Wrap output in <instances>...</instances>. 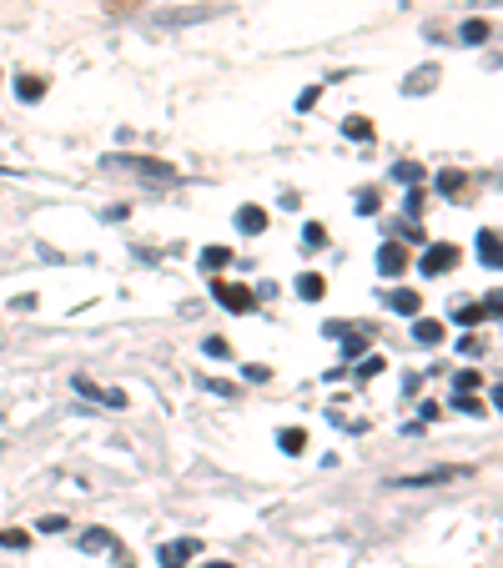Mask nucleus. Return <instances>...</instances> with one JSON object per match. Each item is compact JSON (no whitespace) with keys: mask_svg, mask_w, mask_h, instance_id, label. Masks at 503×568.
<instances>
[{"mask_svg":"<svg viewBox=\"0 0 503 568\" xmlns=\"http://www.w3.org/2000/svg\"><path fill=\"white\" fill-rule=\"evenodd\" d=\"M458 478H468V468H428V474H413V478H393L388 488H433V483H458Z\"/></svg>","mask_w":503,"mask_h":568,"instance_id":"obj_1","label":"nucleus"},{"mask_svg":"<svg viewBox=\"0 0 503 568\" xmlns=\"http://www.w3.org/2000/svg\"><path fill=\"white\" fill-rule=\"evenodd\" d=\"M107 166H132V171H142V177H156V181H177V171H171L167 162H156V156H111Z\"/></svg>","mask_w":503,"mask_h":568,"instance_id":"obj_2","label":"nucleus"},{"mask_svg":"<svg viewBox=\"0 0 503 568\" xmlns=\"http://www.w3.org/2000/svg\"><path fill=\"white\" fill-rule=\"evenodd\" d=\"M212 297H216V302H222L227 312H252V302H257V297H252L247 287H237V282H216Z\"/></svg>","mask_w":503,"mask_h":568,"instance_id":"obj_3","label":"nucleus"},{"mask_svg":"<svg viewBox=\"0 0 503 568\" xmlns=\"http://www.w3.org/2000/svg\"><path fill=\"white\" fill-rule=\"evenodd\" d=\"M458 261V247H448V242H438V247L423 252V277H444L448 267Z\"/></svg>","mask_w":503,"mask_h":568,"instance_id":"obj_4","label":"nucleus"},{"mask_svg":"<svg viewBox=\"0 0 503 568\" xmlns=\"http://www.w3.org/2000/svg\"><path fill=\"white\" fill-rule=\"evenodd\" d=\"M192 554H197V538H181V544H161V548H156L161 568H181V564H192Z\"/></svg>","mask_w":503,"mask_h":568,"instance_id":"obj_5","label":"nucleus"},{"mask_svg":"<svg viewBox=\"0 0 503 568\" xmlns=\"http://www.w3.org/2000/svg\"><path fill=\"white\" fill-rule=\"evenodd\" d=\"M479 257H483V267H503V237L499 232H479Z\"/></svg>","mask_w":503,"mask_h":568,"instance_id":"obj_6","label":"nucleus"},{"mask_svg":"<svg viewBox=\"0 0 503 568\" xmlns=\"http://www.w3.org/2000/svg\"><path fill=\"white\" fill-rule=\"evenodd\" d=\"M407 267V252L398 247V242H388L383 252H378V272H388V277H398Z\"/></svg>","mask_w":503,"mask_h":568,"instance_id":"obj_7","label":"nucleus"},{"mask_svg":"<svg viewBox=\"0 0 503 568\" xmlns=\"http://www.w3.org/2000/svg\"><path fill=\"white\" fill-rule=\"evenodd\" d=\"M237 232H247V237L267 232V212H262V207H242V212H237Z\"/></svg>","mask_w":503,"mask_h":568,"instance_id":"obj_8","label":"nucleus"},{"mask_svg":"<svg viewBox=\"0 0 503 568\" xmlns=\"http://www.w3.org/2000/svg\"><path fill=\"white\" fill-rule=\"evenodd\" d=\"M81 548L86 554H116V538H111L107 528H91V533H81Z\"/></svg>","mask_w":503,"mask_h":568,"instance_id":"obj_9","label":"nucleus"},{"mask_svg":"<svg viewBox=\"0 0 503 568\" xmlns=\"http://www.w3.org/2000/svg\"><path fill=\"white\" fill-rule=\"evenodd\" d=\"M433 81H438V66H423V71L407 76L403 91H407V96H423V91H433Z\"/></svg>","mask_w":503,"mask_h":568,"instance_id":"obj_10","label":"nucleus"},{"mask_svg":"<svg viewBox=\"0 0 503 568\" xmlns=\"http://www.w3.org/2000/svg\"><path fill=\"white\" fill-rule=\"evenodd\" d=\"M413 337H418V343H423V347H438V343H444V322H433V318H423V322H418V327H413Z\"/></svg>","mask_w":503,"mask_h":568,"instance_id":"obj_11","label":"nucleus"},{"mask_svg":"<svg viewBox=\"0 0 503 568\" xmlns=\"http://www.w3.org/2000/svg\"><path fill=\"white\" fill-rule=\"evenodd\" d=\"M418 302H423V297H418V292H407V287H403V292H388V308L403 312V318H413V312H418Z\"/></svg>","mask_w":503,"mask_h":568,"instance_id":"obj_12","label":"nucleus"},{"mask_svg":"<svg viewBox=\"0 0 503 568\" xmlns=\"http://www.w3.org/2000/svg\"><path fill=\"white\" fill-rule=\"evenodd\" d=\"M298 292H302V302H323V292H327V282L317 272H308V277H298Z\"/></svg>","mask_w":503,"mask_h":568,"instance_id":"obj_13","label":"nucleus"},{"mask_svg":"<svg viewBox=\"0 0 503 568\" xmlns=\"http://www.w3.org/2000/svg\"><path fill=\"white\" fill-rule=\"evenodd\" d=\"M15 96H21V101H41V96H46V81H41V76H21V81H15Z\"/></svg>","mask_w":503,"mask_h":568,"instance_id":"obj_14","label":"nucleus"},{"mask_svg":"<svg viewBox=\"0 0 503 568\" xmlns=\"http://www.w3.org/2000/svg\"><path fill=\"white\" fill-rule=\"evenodd\" d=\"M343 136H353V142H372V121L368 116H348L343 121Z\"/></svg>","mask_w":503,"mask_h":568,"instance_id":"obj_15","label":"nucleus"},{"mask_svg":"<svg viewBox=\"0 0 503 568\" xmlns=\"http://www.w3.org/2000/svg\"><path fill=\"white\" fill-rule=\"evenodd\" d=\"M277 443H282V453H302V448H308V433H302V427H282Z\"/></svg>","mask_w":503,"mask_h":568,"instance_id":"obj_16","label":"nucleus"},{"mask_svg":"<svg viewBox=\"0 0 503 568\" xmlns=\"http://www.w3.org/2000/svg\"><path fill=\"white\" fill-rule=\"evenodd\" d=\"M227 261H232V247H206V252H202V267H206V272H222Z\"/></svg>","mask_w":503,"mask_h":568,"instance_id":"obj_17","label":"nucleus"},{"mask_svg":"<svg viewBox=\"0 0 503 568\" xmlns=\"http://www.w3.org/2000/svg\"><path fill=\"white\" fill-rule=\"evenodd\" d=\"M489 36H493L489 21H463V41H468V46H479V41H489Z\"/></svg>","mask_w":503,"mask_h":568,"instance_id":"obj_18","label":"nucleus"},{"mask_svg":"<svg viewBox=\"0 0 503 568\" xmlns=\"http://www.w3.org/2000/svg\"><path fill=\"white\" fill-rule=\"evenodd\" d=\"M454 318L463 322V327H479V322L489 318V312H483V308H463V302H458V308H454Z\"/></svg>","mask_w":503,"mask_h":568,"instance_id":"obj_19","label":"nucleus"},{"mask_svg":"<svg viewBox=\"0 0 503 568\" xmlns=\"http://www.w3.org/2000/svg\"><path fill=\"white\" fill-rule=\"evenodd\" d=\"M438 191H444V197H458V191H463V171H444V177H438Z\"/></svg>","mask_w":503,"mask_h":568,"instance_id":"obj_20","label":"nucleus"},{"mask_svg":"<svg viewBox=\"0 0 503 568\" xmlns=\"http://www.w3.org/2000/svg\"><path fill=\"white\" fill-rule=\"evenodd\" d=\"M337 337H343V353H348V357H358L362 347H368V337H362V332H337Z\"/></svg>","mask_w":503,"mask_h":568,"instance_id":"obj_21","label":"nucleus"},{"mask_svg":"<svg viewBox=\"0 0 503 568\" xmlns=\"http://www.w3.org/2000/svg\"><path fill=\"white\" fill-rule=\"evenodd\" d=\"M454 408H463V413H468V417H479V413H489V408H483V403H479V398H473V392H458V398H454Z\"/></svg>","mask_w":503,"mask_h":568,"instance_id":"obj_22","label":"nucleus"},{"mask_svg":"<svg viewBox=\"0 0 503 568\" xmlns=\"http://www.w3.org/2000/svg\"><path fill=\"white\" fill-rule=\"evenodd\" d=\"M393 177H398V181H407V187H418V177H423V171H418V166H413V162H398V166H393Z\"/></svg>","mask_w":503,"mask_h":568,"instance_id":"obj_23","label":"nucleus"},{"mask_svg":"<svg viewBox=\"0 0 503 568\" xmlns=\"http://www.w3.org/2000/svg\"><path fill=\"white\" fill-rule=\"evenodd\" d=\"M358 212H362V216L378 212V191H372V187H362V191H358Z\"/></svg>","mask_w":503,"mask_h":568,"instance_id":"obj_24","label":"nucleus"},{"mask_svg":"<svg viewBox=\"0 0 503 568\" xmlns=\"http://www.w3.org/2000/svg\"><path fill=\"white\" fill-rule=\"evenodd\" d=\"M403 212H407V216H413V222H418V216H423V191H418V187L407 191V202H403Z\"/></svg>","mask_w":503,"mask_h":568,"instance_id":"obj_25","label":"nucleus"},{"mask_svg":"<svg viewBox=\"0 0 503 568\" xmlns=\"http://www.w3.org/2000/svg\"><path fill=\"white\" fill-rule=\"evenodd\" d=\"M25 544H31L25 533H15V528H0V548H25Z\"/></svg>","mask_w":503,"mask_h":568,"instance_id":"obj_26","label":"nucleus"},{"mask_svg":"<svg viewBox=\"0 0 503 568\" xmlns=\"http://www.w3.org/2000/svg\"><path fill=\"white\" fill-rule=\"evenodd\" d=\"M206 357H232V347H227V337H206Z\"/></svg>","mask_w":503,"mask_h":568,"instance_id":"obj_27","label":"nucleus"},{"mask_svg":"<svg viewBox=\"0 0 503 568\" xmlns=\"http://www.w3.org/2000/svg\"><path fill=\"white\" fill-rule=\"evenodd\" d=\"M383 357H362V367H358V378H378V372H383Z\"/></svg>","mask_w":503,"mask_h":568,"instance_id":"obj_28","label":"nucleus"},{"mask_svg":"<svg viewBox=\"0 0 503 568\" xmlns=\"http://www.w3.org/2000/svg\"><path fill=\"white\" fill-rule=\"evenodd\" d=\"M111 15H121V11H132V5H146V0H101Z\"/></svg>","mask_w":503,"mask_h":568,"instance_id":"obj_29","label":"nucleus"},{"mask_svg":"<svg viewBox=\"0 0 503 568\" xmlns=\"http://www.w3.org/2000/svg\"><path fill=\"white\" fill-rule=\"evenodd\" d=\"M479 388V372H473V367H468V372H458V392H473Z\"/></svg>","mask_w":503,"mask_h":568,"instance_id":"obj_30","label":"nucleus"},{"mask_svg":"<svg viewBox=\"0 0 503 568\" xmlns=\"http://www.w3.org/2000/svg\"><path fill=\"white\" fill-rule=\"evenodd\" d=\"M267 378H272V367H262V363L247 367V382H267Z\"/></svg>","mask_w":503,"mask_h":568,"instance_id":"obj_31","label":"nucleus"},{"mask_svg":"<svg viewBox=\"0 0 503 568\" xmlns=\"http://www.w3.org/2000/svg\"><path fill=\"white\" fill-rule=\"evenodd\" d=\"M308 242H312V247H323V242H327V232H323V222H308Z\"/></svg>","mask_w":503,"mask_h":568,"instance_id":"obj_32","label":"nucleus"},{"mask_svg":"<svg viewBox=\"0 0 503 568\" xmlns=\"http://www.w3.org/2000/svg\"><path fill=\"white\" fill-rule=\"evenodd\" d=\"M60 528H71L66 519H41V533H60Z\"/></svg>","mask_w":503,"mask_h":568,"instance_id":"obj_33","label":"nucleus"},{"mask_svg":"<svg viewBox=\"0 0 503 568\" xmlns=\"http://www.w3.org/2000/svg\"><path fill=\"white\" fill-rule=\"evenodd\" d=\"M493 408H503V382H499V388H493Z\"/></svg>","mask_w":503,"mask_h":568,"instance_id":"obj_34","label":"nucleus"},{"mask_svg":"<svg viewBox=\"0 0 503 568\" xmlns=\"http://www.w3.org/2000/svg\"><path fill=\"white\" fill-rule=\"evenodd\" d=\"M202 568H232V564H222V558H212V564H202Z\"/></svg>","mask_w":503,"mask_h":568,"instance_id":"obj_35","label":"nucleus"}]
</instances>
